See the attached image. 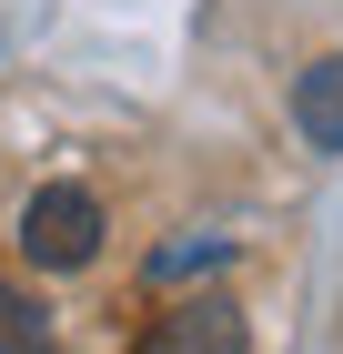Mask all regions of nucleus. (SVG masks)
Wrapping results in <instances>:
<instances>
[{
	"mask_svg": "<svg viewBox=\"0 0 343 354\" xmlns=\"http://www.w3.org/2000/svg\"><path fill=\"white\" fill-rule=\"evenodd\" d=\"M0 354H41V304H21L0 283Z\"/></svg>",
	"mask_w": 343,
	"mask_h": 354,
	"instance_id": "4",
	"label": "nucleus"
},
{
	"mask_svg": "<svg viewBox=\"0 0 343 354\" xmlns=\"http://www.w3.org/2000/svg\"><path fill=\"white\" fill-rule=\"evenodd\" d=\"M21 253L51 263V273H81L91 253H101V203H91L81 183H41L21 203Z\"/></svg>",
	"mask_w": 343,
	"mask_h": 354,
	"instance_id": "1",
	"label": "nucleus"
},
{
	"mask_svg": "<svg viewBox=\"0 0 343 354\" xmlns=\"http://www.w3.org/2000/svg\"><path fill=\"white\" fill-rule=\"evenodd\" d=\"M293 122H303V142H313V152H343V51L313 61V71L293 82Z\"/></svg>",
	"mask_w": 343,
	"mask_h": 354,
	"instance_id": "3",
	"label": "nucleus"
},
{
	"mask_svg": "<svg viewBox=\"0 0 343 354\" xmlns=\"http://www.w3.org/2000/svg\"><path fill=\"white\" fill-rule=\"evenodd\" d=\"M141 354H242V314L222 294H212V304H182V314H161V324L141 334Z\"/></svg>",
	"mask_w": 343,
	"mask_h": 354,
	"instance_id": "2",
	"label": "nucleus"
}]
</instances>
